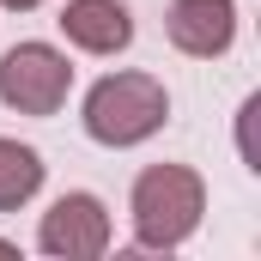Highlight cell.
<instances>
[{"mask_svg":"<svg viewBox=\"0 0 261 261\" xmlns=\"http://www.w3.org/2000/svg\"><path fill=\"white\" fill-rule=\"evenodd\" d=\"M200 213H206V189L189 164H152L134 176V243L140 249L189 243Z\"/></svg>","mask_w":261,"mask_h":261,"instance_id":"1","label":"cell"},{"mask_svg":"<svg viewBox=\"0 0 261 261\" xmlns=\"http://www.w3.org/2000/svg\"><path fill=\"white\" fill-rule=\"evenodd\" d=\"M170 97L152 73H110L85 91V134L97 146H140L164 128Z\"/></svg>","mask_w":261,"mask_h":261,"instance_id":"2","label":"cell"},{"mask_svg":"<svg viewBox=\"0 0 261 261\" xmlns=\"http://www.w3.org/2000/svg\"><path fill=\"white\" fill-rule=\"evenodd\" d=\"M73 91V67L49 43H18L0 61V103L18 116H55Z\"/></svg>","mask_w":261,"mask_h":261,"instance_id":"3","label":"cell"},{"mask_svg":"<svg viewBox=\"0 0 261 261\" xmlns=\"http://www.w3.org/2000/svg\"><path fill=\"white\" fill-rule=\"evenodd\" d=\"M37 243L43 255H61V261H91L110 249V213L97 195H61L43 225H37Z\"/></svg>","mask_w":261,"mask_h":261,"instance_id":"4","label":"cell"},{"mask_svg":"<svg viewBox=\"0 0 261 261\" xmlns=\"http://www.w3.org/2000/svg\"><path fill=\"white\" fill-rule=\"evenodd\" d=\"M170 43L195 61H213L237 43V0H170V18H164Z\"/></svg>","mask_w":261,"mask_h":261,"instance_id":"5","label":"cell"},{"mask_svg":"<svg viewBox=\"0 0 261 261\" xmlns=\"http://www.w3.org/2000/svg\"><path fill=\"white\" fill-rule=\"evenodd\" d=\"M61 31H67V43L85 49V55H122L134 43V18H128L122 0H67Z\"/></svg>","mask_w":261,"mask_h":261,"instance_id":"6","label":"cell"},{"mask_svg":"<svg viewBox=\"0 0 261 261\" xmlns=\"http://www.w3.org/2000/svg\"><path fill=\"white\" fill-rule=\"evenodd\" d=\"M37 189H43V158L18 140H0V213L24 206Z\"/></svg>","mask_w":261,"mask_h":261,"instance_id":"7","label":"cell"},{"mask_svg":"<svg viewBox=\"0 0 261 261\" xmlns=\"http://www.w3.org/2000/svg\"><path fill=\"white\" fill-rule=\"evenodd\" d=\"M0 6H12V12H31V6H43V0H0Z\"/></svg>","mask_w":261,"mask_h":261,"instance_id":"8","label":"cell"},{"mask_svg":"<svg viewBox=\"0 0 261 261\" xmlns=\"http://www.w3.org/2000/svg\"><path fill=\"white\" fill-rule=\"evenodd\" d=\"M12 255H18V249H12V243H6V237H0V261H12Z\"/></svg>","mask_w":261,"mask_h":261,"instance_id":"9","label":"cell"}]
</instances>
